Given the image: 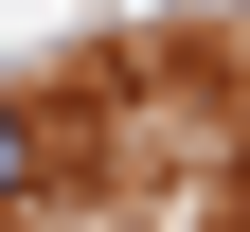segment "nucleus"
Masks as SVG:
<instances>
[{"label":"nucleus","mask_w":250,"mask_h":232,"mask_svg":"<svg viewBox=\"0 0 250 232\" xmlns=\"http://www.w3.org/2000/svg\"><path fill=\"white\" fill-rule=\"evenodd\" d=\"M18 179H36V125H18V107H0V196H18Z\"/></svg>","instance_id":"f257e3e1"}]
</instances>
